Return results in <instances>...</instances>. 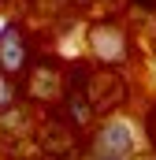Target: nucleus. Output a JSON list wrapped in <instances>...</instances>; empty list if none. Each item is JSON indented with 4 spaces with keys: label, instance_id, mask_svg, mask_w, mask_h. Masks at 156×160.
Here are the masks:
<instances>
[{
    "label": "nucleus",
    "instance_id": "nucleus-1",
    "mask_svg": "<svg viewBox=\"0 0 156 160\" xmlns=\"http://www.w3.org/2000/svg\"><path fill=\"white\" fill-rule=\"evenodd\" d=\"M0 60L7 71H15L22 63V48H19V34L15 30H4V45H0Z\"/></svg>",
    "mask_w": 156,
    "mask_h": 160
},
{
    "label": "nucleus",
    "instance_id": "nucleus-2",
    "mask_svg": "<svg viewBox=\"0 0 156 160\" xmlns=\"http://www.w3.org/2000/svg\"><path fill=\"white\" fill-rule=\"evenodd\" d=\"M108 142H100L104 153H130V138H126V127H108L104 130Z\"/></svg>",
    "mask_w": 156,
    "mask_h": 160
}]
</instances>
